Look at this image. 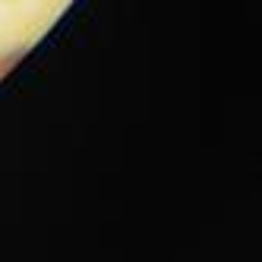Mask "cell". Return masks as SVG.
<instances>
[{
  "instance_id": "cell-1",
  "label": "cell",
  "mask_w": 262,
  "mask_h": 262,
  "mask_svg": "<svg viewBox=\"0 0 262 262\" xmlns=\"http://www.w3.org/2000/svg\"><path fill=\"white\" fill-rule=\"evenodd\" d=\"M23 54H26V48H10V51H0V79H4L7 73L13 70V63L19 60Z\"/></svg>"
}]
</instances>
